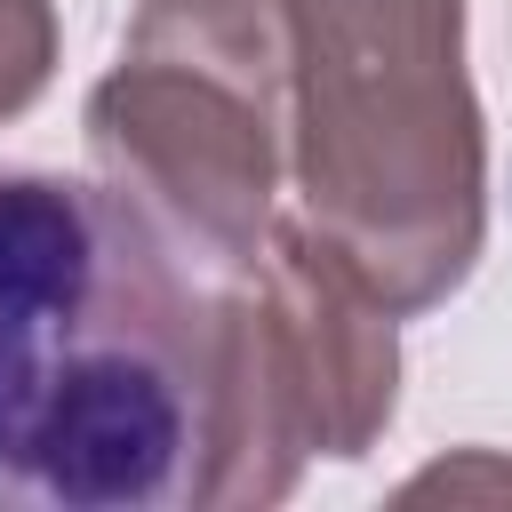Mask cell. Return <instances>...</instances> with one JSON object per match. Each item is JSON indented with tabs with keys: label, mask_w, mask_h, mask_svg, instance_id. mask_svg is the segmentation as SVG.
<instances>
[{
	"label": "cell",
	"mask_w": 512,
	"mask_h": 512,
	"mask_svg": "<svg viewBox=\"0 0 512 512\" xmlns=\"http://www.w3.org/2000/svg\"><path fill=\"white\" fill-rule=\"evenodd\" d=\"M224 504V320L104 176L0 168V512Z\"/></svg>",
	"instance_id": "obj_1"
},
{
	"label": "cell",
	"mask_w": 512,
	"mask_h": 512,
	"mask_svg": "<svg viewBox=\"0 0 512 512\" xmlns=\"http://www.w3.org/2000/svg\"><path fill=\"white\" fill-rule=\"evenodd\" d=\"M304 224L384 304L464 288L488 232V136L464 0H280Z\"/></svg>",
	"instance_id": "obj_2"
},
{
	"label": "cell",
	"mask_w": 512,
	"mask_h": 512,
	"mask_svg": "<svg viewBox=\"0 0 512 512\" xmlns=\"http://www.w3.org/2000/svg\"><path fill=\"white\" fill-rule=\"evenodd\" d=\"M288 136L280 0H144L120 64L88 96V152L200 280H232L272 240Z\"/></svg>",
	"instance_id": "obj_3"
},
{
	"label": "cell",
	"mask_w": 512,
	"mask_h": 512,
	"mask_svg": "<svg viewBox=\"0 0 512 512\" xmlns=\"http://www.w3.org/2000/svg\"><path fill=\"white\" fill-rule=\"evenodd\" d=\"M56 72V8L48 0H0V120H16Z\"/></svg>",
	"instance_id": "obj_4"
}]
</instances>
